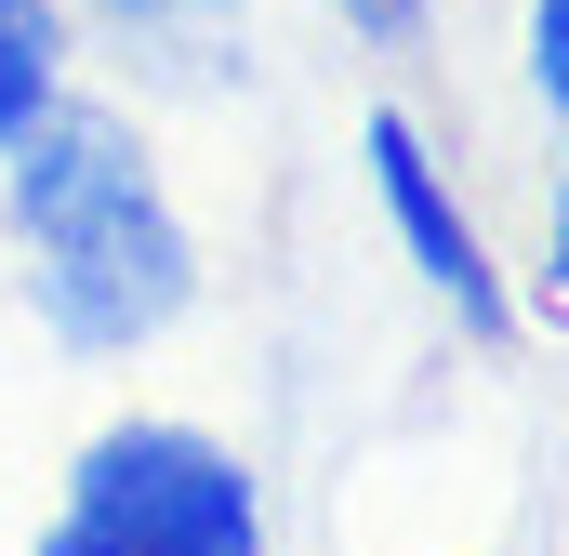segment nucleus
<instances>
[{"mask_svg": "<svg viewBox=\"0 0 569 556\" xmlns=\"http://www.w3.org/2000/svg\"><path fill=\"white\" fill-rule=\"evenodd\" d=\"M0 239L27 278V318L67 358H146L199 305V226L146 133L93 93H53L0 146Z\"/></svg>", "mask_w": 569, "mask_h": 556, "instance_id": "f257e3e1", "label": "nucleus"}, {"mask_svg": "<svg viewBox=\"0 0 569 556\" xmlns=\"http://www.w3.org/2000/svg\"><path fill=\"white\" fill-rule=\"evenodd\" d=\"M27 556H279V530L239 437L186 411H120L67 450V490Z\"/></svg>", "mask_w": 569, "mask_h": 556, "instance_id": "f03ea898", "label": "nucleus"}, {"mask_svg": "<svg viewBox=\"0 0 569 556\" xmlns=\"http://www.w3.org/2000/svg\"><path fill=\"white\" fill-rule=\"evenodd\" d=\"M358 146H371V199H385V226H398L411 278H425V291L477 331V345H503V331H517V278L490 266V239H477V212H463L450 159L425 146V120H411V107H371V120H358Z\"/></svg>", "mask_w": 569, "mask_h": 556, "instance_id": "7ed1b4c3", "label": "nucleus"}, {"mask_svg": "<svg viewBox=\"0 0 569 556\" xmlns=\"http://www.w3.org/2000/svg\"><path fill=\"white\" fill-rule=\"evenodd\" d=\"M67 13H93L159 93H212L239 67V0H67Z\"/></svg>", "mask_w": 569, "mask_h": 556, "instance_id": "20e7f679", "label": "nucleus"}, {"mask_svg": "<svg viewBox=\"0 0 569 556\" xmlns=\"http://www.w3.org/2000/svg\"><path fill=\"white\" fill-rule=\"evenodd\" d=\"M67 67H80V13L67 0H0V146L67 93Z\"/></svg>", "mask_w": 569, "mask_h": 556, "instance_id": "39448f33", "label": "nucleus"}, {"mask_svg": "<svg viewBox=\"0 0 569 556\" xmlns=\"http://www.w3.org/2000/svg\"><path fill=\"white\" fill-rule=\"evenodd\" d=\"M517 67H530V93L569 120V0H530L517 13Z\"/></svg>", "mask_w": 569, "mask_h": 556, "instance_id": "423d86ee", "label": "nucleus"}, {"mask_svg": "<svg viewBox=\"0 0 569 556\" xmlns=\"http://www.w3.org/2000/svg\"><path fill=\"white\" fill-rule=\"evenodd\" d=\"M530 305L569 318V120H557V186H543V266H530Z\"/></svg>", "mask_w": 569, "mask_h": 556, "instance_id": "0eeeda50", "label": "nucleus"}, {"mask_svg": "<svg viewBox=\"0 0 569 556\" xmlns=\"http://www.w3.org/2000/svg\"><path fill=\"white\" fill-rule=\"evenodd\" d=\"M345 27L385 40V53H411V40H425V0H345Z\"/></svg>", "mask_w": 569, "mask_h": 556, "instance_id": "6e6552de", "label": "nucleus"}]
</instances>
